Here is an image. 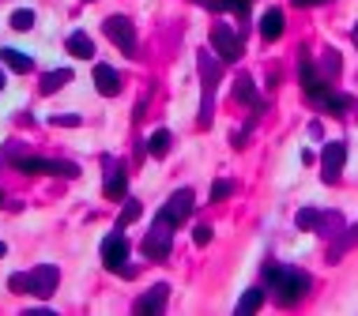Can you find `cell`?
Here are the masks:
<instances>
[{
	"label": "cell",
	"mask_w": 358,
	"mask_h": 316,
	"mask_svg": "<svg viewBox=\"0 0 358 316\" xmlns=\"http://www.w3.org/2000/svg\"><path fill=\"white\" fill-rule=\"evenodd\" d=\"M200 75H204V110H200V124L211 121V91L219 83V61L208 53H200Z\"/></svg>",
	"instance_id": "cell-8"
},
{
	"label": "cell",
	"mask_w": 358,
	"mask_h": 316,
	"mask_svg": "<svg viewBox=\"0 0 358 316\" xmlns=\"http://www.w3.org/2000/svg\"><path fill=\"white\" fill-rule=\"evenodd\" d=\"M140 218V200H124V211H121V223L117 226H129Z\"/></svg>",
	"instance_id": "cell-24"
},
{
	"label": "cell",
	"mask_w": 358,
	"mask_h": 316,
	"mask_svg": "<svg viewBox=\"0 0 358 316\" xmlns=\"http://www.w3.org/2000/svg\"><path fill=\"white\" fill-rule=\"evenodd\" d=\"M192 241H196V245H208V241H211V226H208V223L196 226V230H192Z\"/></svg>",
	"instance_id": "cell-28"
},
{
	"label": "cell",
	"mask_w": 358,
	"mask_h": 316,
	"mask_svg": "<svg viewBox=\"0 0 358 316\" xmlns=\"http://www.w3.org/2000/svg\"><path fill=\"white\" fill-rule=\"evenodd\" d=\"M57 283H61V271H57L53 264H42V267H34V271H19L8 279V286H12L15 294H38V298H50V294L57 290Z\"/></svg>",
	"instance_id": "cell-2"
},
{
	"label": "cell",
	"mask_w": 358,
	"mask_h": 316,
	"mask_svg": "<svg viewBox=\"0 0 358 316\" xmlns=\"http://www.w3.org/2000/svg\"><path fill=\"white\" fill-rule=\"evenodd\" d=\"M351 38H355V45H358V23H355V31H351Z\"/></svg>",
	"instance_id": "cell-31"
},
{
	"label": "cell",
	"mask_w": 358,
	"mask_h": 316,
	"mask_svg": "<svg viewBox=\"0 0 358 316\" xmlns=\"http://www.w3.org/2000/svg\"><path fill=\"white\" fill-rule=\"evenodd\" d=\"M234 98H238V102H245V105H253V110H264V102L257 98L253 80H249V75H238V83H234Z\"/></svg>",
	"instance_id": "cell-16"
},
{
	"label": "cell",
	"mask_w": 358,
	"mask_h": 316,
	"mask_svg": "<svg viewBox=\"0 0 358 316\" xmlns=\"http://www.w3.org/2000/svg\"><path fill=\"white\" fill-rule=\"evenodd\" d=\"M53 124H69L72 128V124H80V117H76V113H64V117H53Z\"/></svg>",
	"instance_id": "cell-29"
},
{
	"label": "cell",
	"mask_w": 358,
	"mask_h": 316,
	"mask_svg": "<svg viewBox=\"0 0 358 316\" xmlns=\"http://www.w3.org/2000/svg\"><path fill=\"white\" fill-rule=\"evenodd\" d=\"M0 57H4V64H8L12 72H31V68H34V61H31L27 53H19V50H0Z\"/></svg>",
	"instance_id": "cell-20"
},
{
	"label": "cell",
	"mask_w": 358,
	"mask_h": 316,
	"mask_svg": "<svg viewBox=\"0 0 358 316\" xmlns=\"http://www.w3.org/2000/svg\"><path fill=\"white\" fill-rule=\"evenodd\" d=\"M94 87H99V94H106V98H113V94L121 91L117 68H110V64H94Z\"/></svg>",
	"instance_id": "cell-13"
},
{
	"label": "cell",
	"mask_w": 358,
	"mask_h": 316,
	"mask_svg": "<svg viewBox=\"0 0 358 316\" xmlns=\"http://www.w3.org/2000/svg\"><path fill=\"white\" fill-rule=\"evenodd\" d=\"M0 91H4V72H0Z\"/></svg>",
	"instance_id": "cell-33"
},
{
	"label": "cell",
	"mask_w": 358,
	"mask_h": 316,
	"mask_svg": "<svg viewBox=\"0 0 358 316\" xmlns=\"http://www.w3.org/2000/svg\"><path fill=\"white\" fill-rule=\"evenodd\" d=\"M351 245H358V226H351V230H347V234L340 237V241L332 245V253H328V260H340V256H343Z\"/></svg>",
	"instance_id": "cell-22"
},
{
	"label": "cell",
	"mask_w": 358,
	"mask_h": 316,
	"mask_svg": "<svg viewBox=\"0 0 358 316\" xmlns=\"http://www.w3.org/2000/svg\"><path fill=\"white\" fill-rule=\"evenodd\" d=\"M69 53L72 57H94V42H91V34H83V31H76L72 38H69Z\"/></svg>",
	"instance_id": "cell-17"
},
{
	"label": "cell",
	"mask_w": 358,
	"mask_h": 316,
	"mask_svg": "<svg viewBox=\"0 0 358 316\" xmlns=\"http://www.w3.org/2000/svg\"><path fill=\"white\" fill-rule=\"evenodd\" d=\"M106 200H124V193H129V177H124V166L113 158H106V185H102Z\"/></svg>",
	"instance_id": "cell-10"
},
{
	"label": "cell",
	"mask_w": 358,
	"mask_h": 316,
	"mask_svg": "<svg viewBox=\"0 0 358 316\" xmlns=\"http://www.w3.org/2000/svg\"><path fill=\"white\" fill-rule=\"evenodd\" d=\"M159 215H166L173 226H181V223H185V218L192 215V188H181V193H173Z\"/></svg>",
	"instance_id": "cell-11"
},
{
	"label": "cell",
	"mask_w": 358,
	"mask_h": 316,
	"mask_svg": "<svg viewBox=\"0 0 358 316\" xmlns=\"http://www.w3.org/2000/svg\"><path fill=\"white\" fill-rule=\"evenodd\" d=\"M166 298H170V283H155L151 290L136 301V313L140 316H159L162 309H166Z\"/></svg>",
	"instance_id": "cell-12"
},
{
	"label": "cell",
	"mask_w": 358,
	"mask_h": 316,
	"mask_svg": "<svg viewBox=\"0 0 358 316\" xmlns=\"http://www.w3.org/2000/svg\"><path fill=\"white\" fill-rule=\"evenodd\" d=\"M15 166L23 170V174H64V177H76L80 170L69 166V162H50V158H15Z\"/></svg>",
	"instance_id": "cell-9"
},
{
	"label": "cell",
	"mask_w": 358,
	"mask_h": 316,
	"mask_svg": "<svg viewBox=\"0 0 358 316\" xmlns=\"http://www.w3.org/2000/svg\"><path fill=\"white\" fill-rule=\"evenodd\" d=\"M264 279H268V290L279 305H298L309 294V271H298V267H279V264H264Z\"/></svg>",
	"instance_id": "cell-1"
},
{
	"label": "cell",
	"mask_w": 358,
	"mask_h": 316,
	"mask_svg": "<svg viewBox=\"0 0 358 316\" xmlns=\"http://www.w3.org/2000/svg\"><path fill=\"white\" fill-rule=\"evenodd\" d=\"M211 45H215L219 61H238L241 57V34L230 31V27H222V23L211 31Z\"/></svg>",
	"instance_id": "cell-7"
},
{
	"label": "cell",
	"mask_w": 358,
	"mask_h": 316,
	"mask_svg": "<svg viewBox=\"0 0 358 316\" xmlns=\"http://www.w3.org/2000/svg\"><path fill=\"white\" fill-rule=\"evenodd\" d=\"M290 4H298V8H317V4H328V0H290Z\"/></svg>",
	"instance_id": "cell-30"
},
{
	"label": "cell",
	"mask_w": 358,
	"mask_h": 316,
	"mask_svg": "<svg viewBox=\"0 0 358 316\" xmlns=\"http://www.w3.org/2000/svg\"><path fill=\"white\" fill-rule=\"evenodd\" d=\"M343 162H347V143H328L324 147V155H321V177H324V185H336V181L343 177Z\"/></svg>",
	"instance_id": "cell-6"
},
{
	"label": "cell",
	"mask_w": 358,
	"mask_h": 316,
	"mask_svg": "<svg viewBox=\"0 0 358 316\" xmlns=\"http://www.w3.org/2000/svg\"><path fill=\"white\" fill-rule=\"evenodd\" d=\"M317 218H321V211H313V207L298 211V230H317Z\"/></svg>",
	"instance_id": "cell-25"
},
{
	"label": "cell",
	"mask_w": 358,
	"mask_h": 316,
	"mask_svg": "<svg viewBox=\"0 0 358 316\" xmlns=\"http://www.w3.org/2000/svg\"><path fill=\"white\" fill-rule=\"evenodd\" d=\"M72 80V72L69 68H57V72H45L42 75V94H53V91H61L64 83Z\"/></svg>",
	"instance_id": "cell-21"
},
{
	"label": "cell",
	"mask_w": 358,
	"mask_h": 316,
	"mask_svg": "<svg viewBox=\"0 0 358 316\" xmlns=\"http://www.w3.org/2000/svg\"><path fill=\"white\" fill-rule=\"evenodd\" d=\"M260 305H264V290H260V286H253V290H245V298L238 301V316H253Z\"/></svg>",
	"instance_id": "cell-19"
},
{
	"label": "cell",
	"mask_w": 358,
	"mask_h": 316,
	"mask_svg": "<svg viewBox=\"0 0 358 316\" xmlns=\"http://www.w3.org/2000/svg\"><path fill=\"white\" fill-rule=\"evenodd\" d=\"M102 31H106V38H110L124 57H136V27H132L124 15H110L102 23Z\"/></svg>",
	"instance_id": "cell-4"
},
{
	"label": "cell",
	"mask_w": 358,
	"mask_h": 316,
	"mask_svg": "<svg viewBox=\"0 0 358 316\" xmlns=\"http://www.w3.org/2000/svg\"><path fill=\"white\" fill-rule=\"evenodd\" d=\"M279 34H283V12H279V8H268V12L260 15V38H264V42H275Z\"/></svg>",
	"instance_id": "cell-15"
},
{
	"label": "cell",
	"mask_w": 358,
	"mask_h": 316,
	"mask_svg": "<svg viewBox=\"0 0 358 316\" xmlns=\"http://www.w3.org/2000/svg\"><path fill=\"white\" fill-rule=\"evenodd\" d=\"M192 4L211 8V12H227V8H230V0H192Z\"/></svg>",
	"instance_id": "cell-27"
},
{
	"label": "cell",
	"mask_w": 358,
	"mask_h": 316,
	"mask_svg": "<svg viewBox=\"0 0 358 316\" xmlns=\"http://www.w3.org/2000/svg\"><path fill=\"white\" fill-rule=\"evenodd\" d=\"M230 193H234V185H230V181H215V188H211V200H227Z\"/></svg>",
	"instance_id": "cell-26"
},
{
	"label": "cell",
	"mask_w": 358,
	"mask_h": 316,
	"mask_svg": "<svg viewBox=\"0 0 358 316\" xmlns=\"http://www.w3.org/2000/svg\"><path fill=\"white\" fill-rule=\"evenodd\" d=\"M170 143H173V136L166 128H159V132H151V140H148V151L155 158H166L170 155Z\"/></svg>",
	"instance_id": "cell-18"
},
{
	"label": "cell",
	"mask_w": 358,
	"mask_h": 316,
	"mask_svg": "<svg viewBox=\"0 0 358 316\" xmlns=\"http://www.w3.org/2000/svg\"><path fill=\"white\" fill-rule=\"evenodd\" d=\"M317 105H321L324 113H332V117H343L347 110H351V98H347V94H340V91H332L328 87L321 98H317Z\"/></svg>",
	"instance_id": "cell-14"
},
{
	"label": "cell",
	"mask_w": 358,
	"mask_h": 316,
	"mask_svg": "<svg viewBox=\"0 0 358 316\" xmlns=\"http://www.w3.org/2000/svg\"><path fill=\"white\" fill-rule=\"evenodd\" d=\"M170 245H173V223H170L166 215H159L151 223L148 237H143V256H151V260H166Z\"/></svg>",
	"instance_id": "cell-3"
},
{
	"label": "cell",
	"mask_w": 358,
	"mask_h": 316,
	"mask_svg": "<svg viewBox=\"0 0 358 316\" xmlns=\"http://www.w3.org/2000/svg\"><path fill=\"white\" fill-rule=\"evenodd\" d=\"M0 204H4V193H0Z\"/></svg>",
	"instance_id": "cell-34"
},
{
	"label": "cell",
	"mask_w": 358,
	"mask_h": 316,
	"mask_svg": "<svg viewBox=\"0 0 358 316\" xmlns=\"http://www.w3.org/2000/svg\"><path fill=\"white\" fill-rule=\"evenodd\" d=\"M34 27V12L31 8H15L12 12V31H31Z\"/></svg>",
	"instance_id": "cell-23"
},
{
	"label": "cell",
	"mask_w": 358,
	"mask_h": 316,
	"mask_svg": "<svg viewBox=\"0 0 358 316\" xmlns=\"http://www.w3.org/2000/svg\"><path fill=\"white\" fill-rule=\"evenodd\" d=\"M102 264L110 267V271H124V267H129V237H124L121 230H113V234L102 237Z\"/></svg>",
	"instance_id": "cell-5"
},
{
	"label": "cell",
	"mask_w": 358,
	"mask_h": 316,
	"mask_svg": "<svg viewBox=\"0 0 358 316\" xmlns=\"http://www.w3.org/2000/svg\"><path fill=\"white\" fill-rule=\"evenodd\" d=\"M4 253H8V245H4V241H0V256H4Z\"/></svg>",
	"instance_id": "cell-32"
}]
</instances>
